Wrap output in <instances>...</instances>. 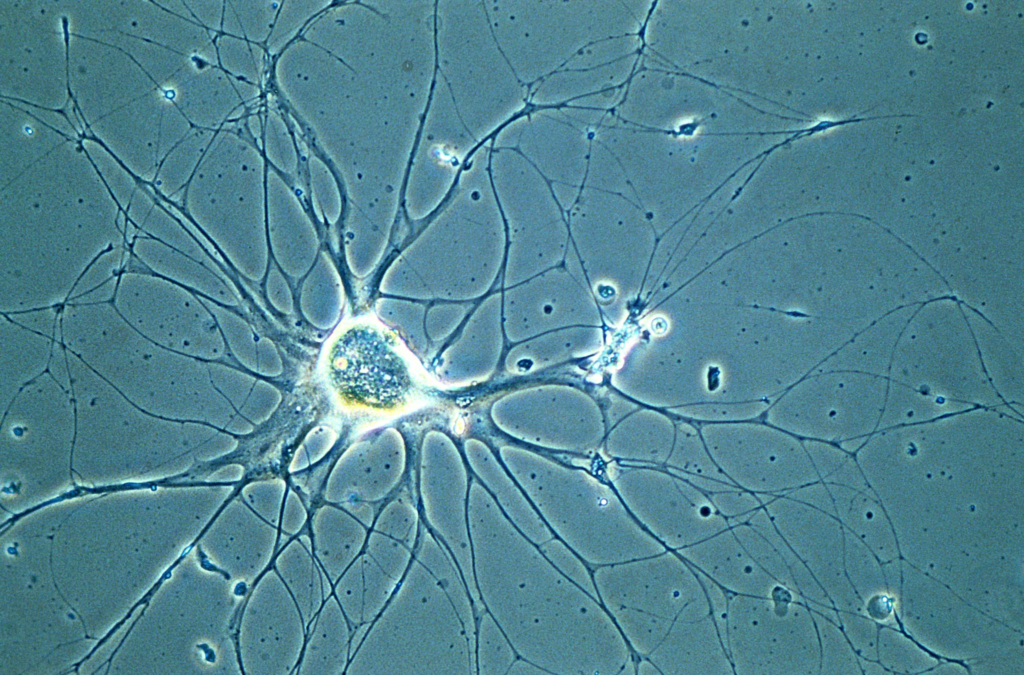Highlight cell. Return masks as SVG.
<instances>
[{"mask_svg": "<svg viewBox=\"0 0 1024 675\" xmlns=\"http://www.w3.org/2000/svg\"><path fill=\"white\" fill-rule=\"evenodd\" d=\"M733 533L756 563L780 585L795 590L796 584L779 550L752 525L738 522L730 525Z\"/></svg>", "mask_w": 1024, "mask_h": 675, "instance_id": "obj_6", "label": "cell"}, {"mask_svg": "<svg viewBox=\"0 0 1024 675\" xmlns=\"http://www.w3.org/2000/svg\"><path fill=\"white\" fill-rule=\"evenodd\" d=\"M674 552L731 594L774 597L785 588L748 554L731 527Z\"/></svg>", "mask_w": 1024, "mask_h": 675, "instance_id": "obj_4", "label": "cell"}, {"mask_svg": "<svg viewBox=\"0 0 1024 675\" xmlns=\"http://www.w3.org/2000/svg\"><path fill=\"white\" fill-rule=\"evenodd\" d=\"M622 629L641 659L663 655L716 622L695 569L667 549L621 567Z\"/></svg>", "mask_w": 1024, "mask_h": 675, "instance_id": "obj_1", "label": "cell"}, {"mask_svg": "<svg viewBox=\"0 0 1024 675\" xmlns=\"http://www.w3.org/2000/svg\"><path fill=\"white\" fill-rule=\"evenodd\" d=\"M131 240L134 256L154 274L185 288H202L205 276L200 261L138 232Z\"/></svg>", "mask_w": 1024, "mask_h": 675, "instance_id": "obj_5", "label": "cell"}, {"mask_svg": "<svg viewBox=\"0 0 1024 675\" xmlns=\"http://www.w3.org/2000/svg\"><path fill=\"white\" fill-rule=\"evenodd\" d=\"M328 369L342 396L366 406L391 407L406 390L401 359L388 337L369 325L351 327L340 335L332 346Z\"/></svg>", "mask_w": 1024, "mask_h": 675, "instance_id": "obj_3", "label": "cell"}, {"mask_svg": "<svg viewBox=\"0 0 1024 675\" xmlns=\"http://www.w3.org/2000/svg\"><path fill=\"white\" fill-rule=\"evenodd\" d=\"M802 607L782 588L774 597L732 594L725 647L734 674L804 672L796 621Z\"/></svg>", "mask_w": 1024, "mask_h": 675, "instance_id": "obj_2", "label": "cell"}]
</instances>
